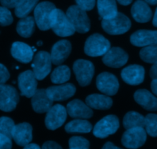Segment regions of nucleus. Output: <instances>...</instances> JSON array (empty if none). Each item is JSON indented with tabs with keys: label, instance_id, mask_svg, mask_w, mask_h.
<instances>
[{
	"label": "nucleus",
	"instance_id": "nucleus-1",
	"mask_svg": "<svg viewBox=\"0 0 157 149\" xmlns=\"http://www.w3.org/2000/svg\"><path fill=\"white\" fill-rule=\"evenodd\" d=\"M101 26L104 32L111 35H123L130 30L131 21L124 14L117 12L115 16L109 19H102Z\"/></svg>",
	"mask_w": 157,
	"mask_h": 149
},
{
	"label": "nucleus",
	"instance_id": "nucleus-2",
	"mask_svg": "<svg viewBox=\"0 0 157 149\" xmlns=\"http://www.w3.org/2000/svg\"><path fill=\"white\" fill-rule=\"evenodd\" d=\"M51 28L60 37H68L75 33V29L66 14L61 9L53 11L51 19Z\"/></svg>",
	"mask_w": 157,
	"mask_h": 149
},
{
	"label": "nucleus",
	"instance_id": "nucleus-3",
	"mask_svg": "<svg viewBox=\"0 0 157 149\" xmlns=\"http://www.w3.org/2000/svg\"><path fill=\"white\" fill-rule=\"evenodd\" d=\"M66 15L75 28V32L84 34L90 28V21L86 11L78 6H71L68 8Z\"/></svg>",
	"mask_w": 157,
	"mask_h": 149
},
{
	"label": "nucleus",
	"instance_id": "nucleus-4",
	"mask_svg": "<svg viewBox=\"0 0 157 149\" xmlns=\"http://www.w3.org/2000/svg\"><path fill=\"white\" fill-rule=\"evenodd\" d=\"M110 48V41L98 33L88 37L84 44V52L90 57L102 56Z\"/></svg>",
	"mask_w": 157,
	"mask_h": 149
},
{
	"label": "nucleus",
	"instance_id": "nucleus-5",
	"mask_svg": "<svg viewBox=\"0 0 157 149\" xmlns=\"http://www.w3.org/2000/svg\"><path fill=\"white\" fill-rule=\"evenodd\" d=\"M55 9V4L51 2H42L36 5L34 11V19L40 30L48 31L51 28L52 15Z\"/></svg>",
	"mask_w": 157,
	"mask_h": 149
},
{
	"label": "nucleus",
	"instance_id": "nucleus-6",
	"mask_svg": "<svg viewBox=\"0 0 157 149\" xmlns=\"http://www.w3.org/2000/svg\"><path fill=\"white\" fill-rule=\"evenodd\" d=\"M73 70L78 84L81 87L89 85L94 75V66L93 63L87 60H77L74 63Z\"/></svg>",
	"mask_w": 157,
	"mask_h": 149
},
{
	"label": "nucleus",
	"instance_id": "nucleus-7",
	"mask_svg": "<svg viewBox=\"0 0 157 149\" xmlns=\"http://www.w3.org/2000/svg\"><path fill=\"white\" fill-rule=\"evenodd\" d=\"M120 126L119 119L114 115L105 116L95 125L94 128V136L99 139H105L113 135L118 130Z\"/></svg>",
	"mask_w": 157,
	"mask_h": 149
},
{
	"label": "nucleus",
	"instance_id": "nucleus-8",
	"mask_svg": "<svg viewBox=\"0 0 157 149\" xmlns=\"http://www.w3.org/2000/svg\"><path fill=\"white\" fill-rule=\"evenodd\" d=\"M19 102V94L15 87L10 85H0V110L12 112Z\"/></svg>",
	"mask_w": 157,
	"mask_h": 149
},
{
	"label": "nucleus",
	"instance_id": "nucleus-9",
	"mask_svg": "<svg viewBox=\"0 0 157 149\" xmlns=\"http://www.w3.org/2000/svg\"><path fill=\"white\" fill-rule=\"evenodd\" d=\"M32 63L33 73L38 80H44L52 70V60L50 54L46 51H39L35 55Z\"/></svg>",
	"mask_w": 157,
	"mask_h": 149
},
{
	"label": "nucleus",
	"instance_id": "nucleus-10",
	"mask_svg": "<svg viewBox=\"0 0 157 149\" xmlns=\"http://www.w3.org/2000/svg\"><path fill=\"white\" fill-rule=\"evenodd\" d=\"M126 130L121 139V142L125 148L136 149L145 144L147 132L144 127H135Z\"/></svg>",
	"mask_w": 157,
	"mask_h": 149
},
{
	"label": "nucleus",
	"instance_id": "nucleus-11",
	"mask_svg": "<svg viewBox=\"0 0 157 149\" xmlns=\"http://www.w3.org/2000/svg\"><path fill=\"white\" fill-rule=\"evenodd\" d=\"M67 110L60 104L52 106L46 114L45 125L49 130H55L62 126L67 119Z\"/></svg>",
	"mask_w": 157,
	"mask_h": 149
},
{
	"label": "nucleus",
	"instance_id": "nucleus-12",
	"mask_svg": "<svg viewBox=\"0 0 157 149\" xmlns=\"http://www.w3.org/2000/svg\"><path fill=\"white\" fill-rule=\"evenodd\" d=\"M97 87L107 96H114L119 90V81L116 76L108 72L100 73L97 77Z\"/></svg>",
	"mask_w": 157,
	"mask_h": 149
},
{
	"label": "nucleus",
	"instance_id": "nucleus-13",
	"mask_svg": "<svg viewBox=\"0 0 157 149\" xmlns=\"http://www.w3.org/2000/svg\"><path fill=\"white\" fill-rule=\"evenodd\" d=\"M129 56L127 52L118 47H111L104 54L103 63L107 67L119 68L125 65L128 61Z\"/></svg>",
	"mask_w": 157,
	"mask_h": 149
},
{
	"label": "nucleus",
	"instance_id": "nucleus-14",
	"mask_svg": "<svg viewBox=\"0 0 157 149\" xmlns=\"http://www.w3.org/2000/svg\"><path fill=\"white\" fill-rule=\"evenodd\" d=\"M18 85L21 94L27 98H31L37 90L38 82L32 70H26L20 73L18 77Z\"/></svg>",
	"mask_w": 157,
	"mask_h": 149
},
{
	"label": "nucleus",
	"instance_id": "nucleus-15",
	"mask_svg": "<svg viewBox=\"0 0 157 149\" xmlns=\"http://www.w3.org/2000/svg\"><path fill=\"white\" fill-rule=\"evenodd\" d=\"M49 99L52 101H64L72 97L76 92V87L72 84L52 86L45 90Z\"/></svg>",
	"mask_w": 157,
	"mask_h": 149
},
{
	"label": "nucleus",
	"instance_id": "nucleus-16",
	"mask_svg": "<svg viewBox=\"0 0 157 149\" xmlns=\"http://www.w3.org/2000/svg\"><path fill=\"white\" fill-rule=\"evenodd\" d=\"M123 80L129 85H139L142 84L145 78V69L137 64L130 65L125 67L121 72Z\"/></svg>",
	"mask_w": 157,
	"mask_h": 149
},
{
	"label": "nucleus",
	"instance_id": "nucleus-17",
	"mask_svg": "<svg viewBox=\"0 0 157 149\" xmlns=\"http://www.w3.org/2000/svg\"><path fill=\"white\" fill-rule=\"evenodd\" d=\"M72 46L69 41L61 40L53 45L51 52V60L55 65H61L68 58L71 52Z\"/></svg>",
	"mask_w": 157,
	"mask_h": 149
},
{
	"label": "nucleus",
	"instance_id": "nucleus-18",
	"mask_svg": "<svg viewBox=\"0 0 157 149\" xmlns=\"http://www.w3.org/2000/svg\"><path fill=\"white\" fill-rule=\"evenodd\" d=\"M67 113L75 119H89L93 116V110L80 99H74L67 105Z\"/></svg>",
	"mask_w": 157,
	"mask_h": 149
},
{
	"label": "nucleus",
	"instance_id": "nucleus-19",
	"mask_svg": "<svg viewBox=\"0 0 157 149\" xmlns=\"http://www.w3.org/2000/svg\"><path fill=\"white\" fill-rule=\"evenodd\" d=\"M32 106L37 113H47L53 106V101L49 99L45 89H38L32 96Z\"/></svg>",
	"mask_w": 157,
	"mask_h": 149
},
{
	"label": "nucleus",
	"instance_id": "nucleus-20",
	"mask_svg": "<svg viewBox=\"0 0 157 149\" xmlns=\"http://www.w3.org/2000/svg\"><path fill=\"white\" fill-rule=\"evenodd\" d=\"M12 139L15 143L20 146L30 143L32 140V126L28 122L19 123L14 127Z\"/></svg>",
	"mask_w": 157,
	"mask_h": 149
},
{
	"label": "nucleus",
	"instance_id": "nucleus-21",
	"mask_svg": "<svg viewBox=\"0 0 157 149\" xmlns=\"http://www.w3.org/2000/svg\"><path fill=\"white\" fill-rule=\"evenodd\" d=\"M130 42L136 47H146L157 43V32L139 30L130 36Z\"/></svg>",
	"mask_w": 157,
	"mask_h": 149
},
{
	"label": "nucleus",
	"instance_id": "nucleus-22",
	"mask_svg": "<svg viewBox=\"0 0 157 149\" xmlns=\"http://www.w3.org/2000/svg\"><path fill=\"white\" fill-rule=\"evenodd\" d=\"M11 54L15 59L23 64H28L33 59L34 52L32 47L25 43L14 42L11 48Z\"/></svg>",
	"mask_w": 157,
	"mask_h": 149
},
{
	"label": "nucleus",
	"instance_id": "nucleus-23",
	"mask_svg": "<svg viewBox=\"0 0 157 149\" xmlns=\"http://www.w3.org/2000/svg\"><path fill=\"white\" fill-rule=\"evenodd\" d=\"M131 15L137 22L146 23L151 20L152 10L145 1L137 0L132 6Z\"/></svg>",
	"mask_w": 157,
	"mask_h": 149
},
{
	"label": "nucleus",
	"instance_id": "nucleus-24",
	"mask_svg": "<svg viewBox=\"0 0 157 149\" xmlns=\"http://www.w3.org/2000/svg\"><path fill=\"white\" fill-rule=\"evenodd\" d=\"M134 99L144 110L149 111L157 110V98L149 90L141 89L134 93Z\"/></svg>",
	"mask_w": 157,
	"mask_h": 149
},
{
	"label": "nucleus",
	"instance_id": "nucleus-25",
	"mask_svg": "<svg viewBox=\"0 0 157 149\" xmlns=\"http://www.w3.org/2000/svg\"><path fill=\"white\" fill-rule=\"evenodd\" d=\"M86 104L90 108L99 110H107L113 105V100L108 96L101 94H91L86 98Z\"/></svg>",
	"mask_w": 157,
	"mask_h": 149
},
{
	"label": "nucleus",
	"instance_id": "nucleus-26",
	"mask_svg": "<svg viewBox=\"0 0 157 149\" xmlns=\"http://www.w3.org/2000/svg\"><path fill=\"white\" fill-rule=\"evenodd\" d=\"M98 10L102 19L113 18L118 12L116 0H98Z\"/></svg>",
	"mask_w": 157,
	"mask_h": 149
},
{
	"label": "nucleus",
	"instance_id": "nucleus-27",
	"mask_svg": "<svg viewBox=\"0 0 157 149\" xmlns=\"http://www.w3.org/2000/svg\"><path fill=\"white\" fill-rule=\"evenodd\" d=\"M35 28V21L33 17L25 16L19 20L16 25V31L20 36L30 38L33 35Z\"/></svg>",
	"mask_w": 157,
	"mask_h": 149
},
{
	"label": "nucleus",
	"instance_id": "nucleus-28",
	"mask_svg": "<svg viewBox=\"0 0 157 149\" xmlns=\"http://www.w3.org/2000/svg\"><path fill=\"white\" fill-rule=\"evenodd\" d=\"M91 129V124L84 119H75L65 125V131L67 133H88Z\"/></svg>",
	"mask_w": 157,
	"mask_h": 149
},
{
	"label": "nucleus",
	"instance_id": "nucleus-29",
	"mask_svg": "<svg viewBox=\"0 0 157 149\" xmlns=\"http://www.w3.org/2000/svg\"><path fill=\"white\" fill-rule=\"evenodd\" d=\"M123 125L126 129L135 128V127H144V128L145 117L136 112H129L124 116Z\"/></svg>",
	"mask_w": 157,
	"mask_h": 149
},
{
	"label": "nucleus",
	"instance_id": "nucleus-30",
	"mask_svg": "<svg viewBox=\"0 0 157 149\" xmlns=\"http://www.w3.org/2000/svg\"><path fill=\"white\" fill-rule=\"evenodd\" d=\"M71 70L67 66L61 65L55 68L51 75V80L53 84H64L70 80Z\"/></svg>",
	"mask_w": 157,
	"mask_h": 149
},
{
	"label": "nucleus",
	"instance_id": "nucleus-31",
	"mask_svg": "<svg viewBox=\"0 0 157 149\" xmlns=\"http://www.w3.org/2000/svg\"><path fill=\"white\" fill-rule=\"evenodd\" d=\"M39 0H20L15 6V14L18 18H24L35 9Z\"/></svg>",
	"mask_w": 157,
	"mask_h": 149
},
{
	"label": "nucleus",
	"instance_id": "nucleus-32",
	"mask_svg": "<svg viewBox=\"0 0 157 149\" xmlns=\"http://www.w3.org/2000/svg\"><path fill=\"white\" fill-rule=\"evenodd\" d=\"M140 57L144 61L150 64L157 61V45L156 44H150L146 46L144 48L141 49L140 52Z\"/></svg>",
	"mask_w": 157,
	"mask_h": 149
},
{
	"label": "nucleus",
	"instance_id": "nucleus-33",
	"mask_svg": "<svg viewBox=\"0 0 157 149\" xmlns=\"http://www.w3.org/2000/svg\"><path fill=\"white\" fill-rule=\"evenodd\" d=\"M14 127L15 123L12 119L6 116L0 118V133L12 139Z\"/></svg>",
	"mask_w": 157,
	"mask_h": 149
},
{
	"label": "nucleus",
	"instance_id": "nucleus-34",
	"mask_svg": "<svg viewBox=\"0 0 157 149\" xmlns=\"http://www.w3.org/2000/svg\"><path fill=\"white\" fill-rule=\"evenodd\" d=\"M146 132L152 137L157 136V116L156 114H148L145 117Z\"/></svg>",
	"mask_w": 157,
	"mask_h": 149
},
{
	"label": "nucleus",
	"instance_id": "nucleus-35",
	"mask_svg": "<svg viewBox=\"0 0 157 149\" xmlns=\"http://www.w3.org/2000/svg\"><path fill=\"white\" fill-rule=\"evenodd\" d=\"M89 147V141L81 136H74L69 140V148L71 149H87Z\"/></svg>",
	"mask_w": 157,
	"mask_h": 149
},
{
	"label": "nucleus",
	"instance_id": "nucleus-36",
	"mask_svg": "<svg viewBox=\"0 0 157 149\" xmlns=\"http://www.w3.org/2000/svg\"><path fill=\"white\" fill-rule=\"evenodd\" d=\"M13 22V17L9 9L0 6V25L8 26Z\"/></svg>",
	"mask_w": 157,
	"mask_h": 149
},
{
	"label": "nucleus",
	"instance_id": "nucleus-37",
	"mask_svg": "<svg viewBox=\"0 0 157 149\" xmlns=\"http://www.w3.org/2000/svg\"><path fill=\"white\" fill-rule=\"evenodd\" d=\"M77 6L84 11H90L94 8L95 0H75Z\"/></svg>",
	"mask_w": 157,
	"mask_h": 149
},
{
	"label": "nucleus",
	"instance_id": "nucleus-38",
	"mask_svg": "<svg viewBox=\"0 0 157 149\" xmlns=\"http://www.w3.org/2000/svg\"><path fill=\"white\" fill-rule=\"evenodd\" d=\"M10 77V73L6 66L0 64V85L5 84Z\"/></svg>",
	"mask_w": 157,
	"mask_h": 149
},
{
	"label": "nucleus",
	"instance_id": "nucleus-39",
	"mask_svg": "<svg viewBox=\"0 0 157 149\" xmlns=\"http://www.w3.org/2000/svg\"><path fill=\"white\" fill-rule=\"evenodd\" d=\"M12 147L11 139L0 133V149H10Z\"/></svg>",
	"mask_w": 157,
	"mask_h": 149
},
{
	"label": "nucleus",
	"instance_id": "nucleus-40",
	"mask_svg": "<svg viewBox=\"0 0 157 149\" xmlns=\"http://www.w3.org/2000/svg\"><path fill=\"white\" fill-rule=\"evenodd\" d=\"M20 0H0L2 6L7 9H12L18 5Z\"/></svg>",
	"mask_w": 157,
	"mask_h": 149
},
{
	"label": "nucleus",
	"instance_id": "nucleus-41",
	"mask_svg": "<svg viewBox=\"0 0 157 149\" xmlns=\"http://www.w3.org/2000/svg\"><path fill=\"white\" fill-rule=\"evenodd\" d=\"M42 148L44 149H61V146L57 142L53 141H48V142H44L42 145Z\"/></svg>",
	"mask_w": 157,
	"mask_h": 149
},
{
	"label": "nucleus",
	"instance_id": "nucleus-42",
	"mask_svg": "<svg viewBox=\"0 0 157 149\" xmlns=\"http://www.w3.org/2000/svg\"><path fill=\"white\" fill-rule=\"evenodd\" d=\"M150 75L152 79H157V61L153 63V67L150 69Z\"/></svg>",
	"mask_w": 157,
	"mask_h": 149
},
{
	"label": "nucleus",
	"instance_id": "nucleus-43",
	"mask_svg": "<svg viewBox=\"0 0 157 149\" xmlns=\"http://www.w3.org/2000/svg\"><path fill=\"white\" fill-rule=\"evenodd\" d=\"M151 90L153 94L156 96L157 94V79H153L151 82Z\"/></svg>",
	"mask_w": 157,
	"mask_h": 149
},
{
	"label": "nucleus",
	"instance_id": "nucleus-44",
	"mask_svg": "<svg viewBox=\"0 0 157 149\" xmlns=\"http://www.w3.org/2000/svg\"><path fill=\"white\" fill-rule=\"evenodd\" d=\"M103 148L104 149H119V147L116 146L112 142H108L105 144V145L103 146Z\"/></svg>",
	"mask_w": 157,
	"mask_h": 149
},
{
	"label": "nucleus",
	"instance_id": "nucleus-45",
	"mask_svg": "<svg viewBox=\"0 0 157 149\" xmlns=\"http://www.w3.org/2000/svg\"><path fill=\"white\" fill-rule=\"evenodd\" d=\"M25 149H39L40 147L37 144L35 143H29L28 145H25Z\"/></svg>",
	"mask_w": 157,
	"mask_h": 149
},
{
	"label": "nucleus",
	"instance_id": "nucleus-46",
	"mask_svg": "<svg viewBox=\"0 0 157 149\" xmlns=\"http://www.w3.org/2000/svg\"><path fill=\"white\" fill-rule=\"evenodd\" d=\"M133 0H117L118 2L122 6H128V5L131 4Z\"/></svg>",
	"mask_w": 157,
	"mask_h": 149
},
{
	"label": "nucleus",
	"instance_id": "nucleus-47",
	"mask_svg": "<svg viewBox=\"0 0 157 149\" xmlns=\"http://www.w3.org/2000/svg\"><path fill=\"white\" fill-rule=\"evenodd\" d=\"M156 16H157V9L155 12L154 15H153V24L154 27H157V21H156Z\"/></svg>",
	"mask_w": 157,
	"mask_h": 149
},
{
	"label": "nucleus",
	"instance_id": "nucleus-48",
	"mask_svg": "<svg viewBox=\"0 0 157 149\" xmlns=\"http://www.w3.org/2000/svg\"><path fill=\"white\" fill-rule=\"evenodd\" d=\"M147 4L152 5V6H156L157 4V0H144Z\"/></svg>",
	"mask_w": 157,
	"mask_h": 149
},
{
	"label": "nucleus",
	"instance_id": "nucleus-49",
	"mask_svg": "<svg viewBox=\"0 0 157 149\" xmlns=\"http://www.w3.org/2000/svg\"><path fill=\"white\" fill-rule=\"evenodd\" d=\"M37 44H38V46H41V45H42V41H38V43H37Z\"/></svg>",
	"mask_w": 157,
	"mask_h": 149
}]
</instances>
